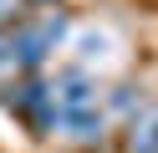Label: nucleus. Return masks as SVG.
Returning <instances> with one entry per match:
<instances>
[{
    "instance_id": "20e7f679",
    "label": "nucleus",
    "mask_w": 158,
    "mask_h": 153,
    "mask_svg": "<svg viewBox=\"0 0 158 153\" xmlns=\"http://www.w3.org/2000/svg\"><path fill=\"white\" fill-rule=\"evenodd\" d=\"M123 153H158V102H138L123 133Z\"/></svg>"
},
{
    "instance_id": "f257e3e1",
    "label": "nucleus",
    "mask_w": 158,
    "mask_h": 153,
    "mask_svg": "<svg viewBox=\"0 0 158 153\" xmlns=\"http://www.w3.org/2000/svg\"><path fill=\"white\" fill-rule=\"evenodd\" d=\"M51 107H56V138H72L77 148H92L107 138V112L97 97V82L82 66H61L51 77Z\"/></svg>"
},
{
    "instance_id": "423d86ee",
    "label": "nucleus",
    "mask_w": 158,
    "mask_h": 153,
    "mask_svg": "<svg viewBox=\"0 0 158 153\" xmlns=\"http://www.w3.org/2000/svg\"><path fill=\"white\" fill-rule=\"evenodd\" d=\"M41 5H56V0H41Z\"/></svg>"
},
{
    "instance_id": "f03ea898",
    "label": "nucleus",
    "mask_w": 158,
    "mask_h": 153,
    "mask_svg": "<svg viewBox=\"0 0 158 153\" xmlns=\"http://www.w3.org/2000/svg\"><path fill=\"white\" fill-rule=\"evenodd\" d=\"M66 41V15L61 10H41V15H15L5 10V46H10L15 71H41L46 56Z\"/></svg>"
},
{
    "instance_id": "39448f33",
    "label": "nucleus",
    "mask_w": 158,
    "mask_h": 153,
    "mask_svg": "<svg viewBox=\"0 0 158 153\" xmlns=\"http://www.w3.org/2000/svg\"><path fill=\"white\" fill-rule=\"evenodd\" d=\"M112 107H123V112L133 107V87H117V97H112Z\"/></svg>"
},
{
    "instance_id": "7ed1b4c3",
    "label": "nucleus",
    "mask_w": 158,
    "mask_h": 153,
    "mask_svg": "<svg viewBox=\"0 0 158 153\" xmlns=\"http://www.w3.org/2000/svg\"><path fill=\"white\" fill-rule=\"evenodd\" d=\"M5 107L36 133V138H56V107H51V82L41 71H15L5 87Z\"/></svg>"
}]
</instances>
